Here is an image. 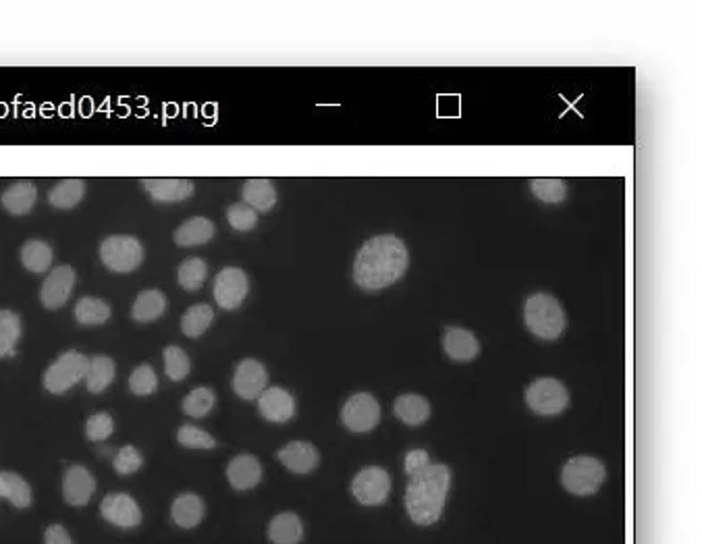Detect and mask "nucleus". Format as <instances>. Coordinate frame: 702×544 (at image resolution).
Instances as JSON below:
<instances>
[{"label": "nucleus", "mask_w": 702, "mask_h": 544, "mask_svg": "<svg viewBox=\"0 0 702 544\" xmlns=\"http://www.w3.org/2000/svg\"><path fill=\"white\" fill-rule=\"evenodd\" d=\"M432 462H430V456H429V451H424V449H414V451H410L405 456V459H404V467H405V473L407 476H416V473H420V472H424L426 467H429Z\"/></svg>", "instance_id": "37998d69"}, {"label": "nucleus", "mask_w": 702, "mask_h": 544, "mask_svg": "<svg viewBox=\"0 0 702 544\" xmlns=\"http://www.w3.org/2000/svg\"><path fill=\"white\" fill-rule=\"evenodd\" d=\"M75 279H78V274H75L71 266H67V264L56 266L42 283L40 302H42L44 308L46 310L63 308V305L69 302V297H71Z\"/></svg>", "instance_id": "f8f14e48"}, {"label": "nucleus", "mask_w": 702, "mask_h": 544, "mask_svg": "<svg viewBox=\"0 0 702 544\" xmlns=\"http://www.w3.org/2000/svg\"><path fill=\"white\" fill-rule=\"evenodd\" d=\"M605 478H607L605 464L601 459L590 456L572 457L564 465V472H561V484L565 486V490L578 497L595 495L603 486Z\"/></svg>", "instance_id": "20e7f679"}, {"label": "nucleus", "mask_w": 702, "mask_h": 544, "mask_svg": "<svg viewBox=\"0 0 702 544\" xmlns=\"http://www.w3.org/2000/svg\"><path fill=\"white\" fill-rule=\"evenodd\" d=\"M268 539L272 544H299L304 539V522L293 511H283L268 523Z\"/></svg>", "instance_id": "4be33fe9"}, {"label": "nucleus", "mask_w": 702, "mask_h": 544, "mask_svg": "<svg viewBox=\"0 0 702 544\" xmlns=\"http://www.w3.org/2000/svg\"><path fill=\"white\" fill-rule=\"evenodd\" d=\"M279 462L293 473H310L321 464V453L308 440H291L279 451Z\"/></svg>", "instance_id": "dca6fc26"}, {"label": "nucleus", "mask_w": 702, "mask_h": 544, "mask_svg": "<svg viewBox=\"0 0 702 544\" xmlns=\"http://www.w3.org/2000/svg\"><path fill=\"white\" fill-rule=\"evenodd\" d=\"M96 492L94 473L84 465H71L63 476V498L73 507H84Z\"/></svg>", "instance_id": "4468645a"}, {"label": "nucleus", "mask_w": 702, "mask_h": 544, "mask_svg": "<svg viewBox=\"0 0 702 544\" xmlns=\"http://www.w3.org/2000/svg\"><path fill=\"white\" fill-rule=\"evenodd\" d=\"M21 337V318L11 310H0V357L11 356Z\"/></svg>", "instance_id": "72a5a7b5"}, {"label": "nucleus", "mask_w": 702, "mask_h": 544, "mask_svg": "<svg viewBox=\"0 0 702 544\" xmlns=\"http://www.w3.org/2000/svg\"><path fill=\"white\" fill-rule=\"evenodd\" d=\"M44 544H75L71 534L67 532L65 526H61V523H50L46 528V532H44Z\"/></svg>", "instance_id": "c03bdc74"}, {"label": "nucleus", "mask_w": 702, "mask_h": 544, "mask_svg": "<svg viewBox=\"0 0 702 544\" xmlns=\"http://www.w3.org/2000/svg\"><path fill=\"white\" fill-rule=\"evenodd\" d=\"M227 221L235 231H252L258 225V213L244 202L231 204L227 210Z\"/></svg>", "instance_id": "a19ab883"}, {"label": "nucleus", "mask_w": 702, "mask_h": 544, "mask_svg": "<svg viewBox=\"0 0 702 544\" xmlns=\"http://www.w3.org/2000/svg\"><path fill=\"white\" fill-rule=\"evenodd\" d=\"M206 277H208V266L202 258H188L179 264L177 280L185 291H197L204 283H206Z\"/></svg>", "instance_id": "473e14b6"}, {"label": "nucleus", "mask_w": 702, "mask_h": 544, "mask_svg": "<svg viewBox=\"0 0 702 544\" xmlns=\"http://www.w3.org/2000/svg\"><path fill=\"white\" fill-rule=\"evenodd\" d=\"M214 320V310L208 304H196L181 318V332L189 339L202 337Z\"/></svg>", "instance_id": "2f4dec72"}, {"label": "nucleus", "mask_w": 702, "mask_h": 544, "mask_svg": "<svg viewBox=\"0 0 702 544\" xmlns=\"http://www.w3.org/2000/svg\"><path fill=\"white\" fill-rule=\"evenodd\" d=\"M341 420L351 432H370L380 422V403L370 393H355L341 409Z\"/></svg>", "instance_id": "1a4fd4ad"}, {"label": "nucleus", "mask_w": 702, "mask_h": 544, "mask_svg": "<svg viewBox=\"0 0 702 544\" xmlns=\"http://www.w3.org/2000/svg\"><path fill=\"white\" fill-rule=\"evenodd\" d=\"M73 316L81 326H98L111 318V305H108L104 299L88 296L75 304Z\"/></svg>", "instance_id": "7c9ffc66"}, {"label": "nucleus", "mask_w": 702, "mask_h": 544, "mask_svg": "<svg viewBox=\"0 0 702 544\" xmlns=\"http://www.w3.org/2000/svg\"><path fill=\"white\" fill-rule=\"evenodd\" d=\"M142 185L158 204L183 202L194 194V183L189 179H144Z\"/></svg>", "instance_id": "6ab92c4d"}, {"label": "nucleus", "mask_w": 702, "mask_h": 544, "mask_svg": "<svg viewBox=\"0 0 702 544\" xmlns=\"http://www.w3.org/2000/svg\"><path fill=\"white\" fill-rule=\"evenodd\" d=\"M158 389V376L150 364H142L130 376V390L138 397H148Z\"/></svg>", "instance_id": "58836bf2"}, {"label": "nucleus", "mask_w": 702, "mask_h": 544, "mask_svg": "<svg viewBox=\"0 0 702 544\" xmlns=\"http://www.w3.org/2000/svg\"><path fill=\"white\" fill-rule=\"evenodd\" d=\"M177 440L179 445L185 447V449H197V451H210L216 447V439L213 434H208L202 428L185 424L177 431Z\"/></svg>", "instance_id": "e433bc0d"}, {"label": "nucleus", "mask_w": 702, "mask_h": 544, "mask_svg": "<svg viewBox=\"0 0 702 544\" xmlns=\"http://www.w3.org/2000/svg\"><path fill=\"white\" fill-rule=\"evenodd\" d=\"M84 194L86 183L81 181V179H63L61 183H56L54 188L48 191V202L53 204L54 208L69 210L75 208L84 200Z\"/></svg>", "instance_id": "c85d7f7f"}, {"label": "nucleus", "mask_w": 702, "mask_h": 544, "mask_svg": "<svg viewBox=\"0 0 702 544\" xmlns=\"http://www.w3.org/2000/svg\"><path fill=\"white\" fill-rule=\"evenodd\" d=\"M443 349L453 362H472L481 354V343L468 329L449 326L443 335Z\"/></svg>", "instance_id": "f3484780"}, {"label": "nucleus", "mask_w": 702, "mask_h": 544, "mask_svg": "<svg viewBox=\"0 0 702 544\" xmlns=\"http://www.w3.org/2000/svg\"><path fill=\"white\" fill-rule=\"evenodd\" d=\"M214 237V222L204 216H194V219L185 221L181 227L175 231V243L179 247H194L204 246Z\"/></svg>", "instance_id": "393cba45"}, {"label": "nucleus", "mask_w": 702, "mask_h": 544, "mask_svg": "<svg viewBox=\"0 0 702 544\" xmlns=\"http://www.w3.org/2000/svg\"><path fill=\"white\" fill-rule=\"evenodd\" d=\"M89 360L79 351H65L44 372V389L53 395H63L86 379Z\"/></svg>", "instance_id": "423d86ee"}, {"label": "nucleus", "mask_w": 702, "mask_h": 544, "mask_svg": "<svg viewBox=\"0 0 702 544\" xmlns=\"http://www.w3.org/2000/svg\"><path fill=\"white\" fill-rule=\"evenodd\" d=\"M244 204L256 210V213H268L277 204V189L268 179H247L241 189Z\"/></svg>", "instance_id": "b1692460"}, {"label": "nucleus", "mask_w": 702, "mask_h": 544, "mask_svg": "<svg viewBox=\"0 0 702 544\" xmlns=\"http://www.w3.org/2000/svg\"><path fill=\"white\" fill-rule=\"evenodd\" d=\"M144 456L133 445H125L117 451V456L113 459V467L119 476H131L138 470H142Z\"/></svg>", "instance_id": "ea45409f"}, {"label": "nucleus", "mask_w": 702, "mask_h": 544, "mask_svg": "<svg viewBox=\"0 0 702 544\" xmlns=\"http://www.w3.org/2000/svg\"><path fill=\"white\" fill-rule=\"evenodd\" d=\"M216 403V395L213 389L197 387L183 399V414H188L189 418H204L213 412Z\"/></svg>", "instance_id": "f704fd0d"}, {"label": "nucleus", "mask_w": 702, "mask_h": 544, "mask_svg": "<svg viewBox=\"0 0 702 544\" xmlns=\"http://www.w3.org/2000/svg\"><path fill=\"white\" fill-rule=\"evenodd\" d=\"M53 247L48 246L46 241L42 239H29L23 243L21 247V264L28 268L29 272L40 274L44 271H48L50 264H53Z\"/></svg>", "instance_id": "c756f323"}, {"label": "nucleus", "mask_w": 702, "mask_h": 544, "mask_svg": "<svg viewBox=\"0 0 702 544\" xmlns=\"http://www.w3.org/2000/svg\"><path fill=\"white\" fill-rule=\"evenodd\" d=\"M526 403L540 415H557L570 403V393L557 379H539L526 389Z\"/></svg>", "instance_id": "6e6552de"}, {"label": "nucleus", "mask_w": 702, "mask_h": 544, "mask_svg": "<svg viewBox=\"0 0 702 544\" xmlns=\"http://www.w3.org/2000/svg\"><path fill=\"white\" fill-rule=\"evenodd\" d=\"M114 374H117V366H114L113 357L94 356L88 364V372L84 379L89 393L98 395L102 390H106L114 381Z\"/></svg>", "instance_id": "cd10ccee"}, {"label": "nucleus", "mask_w": 702, "mask_h": 544, "mask_svg": "<svg viewBox=\"0 0 702 544\" xmlns=\"http://www.w3.org/2000/svg\"><path fill=\"white\" fill-rule=\"evenodd\" d=\"M36 200H38V189L31 181L13 183L11 188L4 189L3 197H0V202H3L6 213H11L15 216L28 214L29 210L34 208Z\"/></svg>", "instance_id": "5701e85b"}, {"label": "nucleus", "mask_w": 702, "mask_h": 544, "mask_svg": "<svg viewBox=\"0 0 702 544\" xmlns=\"http://www.w3.org/2000/svg\"><path fill=\"white\" fill-rule=\"evenodd\" d=\"M524 322L532 335L553 341L565 331V312L551 293H534L524 304Z\"/></svg>", "instance_id": "7ed1b4c3"}, {"label": "nucleus", "mask_w": 702, "mask_h": 544, "mask_svg": "<svg viewBox=\"0 0 702 544\" xmlns=\"http://www.w3.org/2000/svg\"><path fill=\"white\" fill-rule=\"evenodd\" d=\"M0 498H6L17 509H28L31 505V486L15 472H0Z\"/></svg>", "instance_id": "a878e982"}, {"label": "nucleus", "mask_w": 702, "mask_h": 544, "mask_svg": "<svg viewBox=\"0 0 702 544\" xmlns=\"http://www.w3.org/2000/svg\"><path fill=\"white\" fill-rule=\"evenodd\" d=\"M250 293V279L241 268L227 266L214 279V302L222 310H238Z\"/></svg>", "instance_id": "9b49d317"}, {"label": "nucleus", "mask_w": 702, "mask_h": 544, "mask_svg": "<svg viewBox=\"0 0 702 544\" xmlns=\"http://www.w3.org/2000/svg\"><path fill=\"white\" fill-rule=\"evenodd\" d=\"M227 480L235 490H252L263 480V465L254 456H238L227 465Z\"/></svg>", "instance_id": "a211bd4d"}, {"label": "nucleus", "mask_w": 702, "mask_h": 544, "mask_svg": "<svg viewBox=\"0 0 702 544\" xmlns=\"http://www.w3.org/2000/svg\"><path fill=\"white\" fill-rule=\"evenodd\" d=\"M405 243L395 235H376L360 247L354 262V280L364 291H379L404 277L407 271Z\"/></svg>", "instance_id": "f257e3e1"}, {"label": "nucleus", "mask_w": 702, "mask_h": 544, "mask_svg": "<svg viewBox=\"0 0 702 544\" xmlns=\"http://www.w3.org/2000/svg\"><path fill=\"white\" fill-rule=\"evenodd\" d=\"M163 360H164V372L173 382L183 381L185 376L191 372V360L189 356L185 354L181 347L177 345H169L163 351Z\"/></svg>", "instance_id": "c9c22d12"}, {"label": "nucleus", "mask_w": 702, "mask_h": 544, "mask_svg": "<svg viewBox=\"0 0 702 544\" xmlns=\"http://www.w3.org/2000/svg\"><path fill=\"white\" fill-rule=\"evenodd\" d=\"M389 492H391V476L379 465L364 467L351 480V495L357 503L366 505V507H376V505L385 503Z\"/></svg>", "instance_id": "0eeeda50"}, {"label": "nucleus", "mask_w": 702, "mask_h": 544, "mask_svg": "<svg viewBox=\"0 0 702 544\" xmlns=\"http://www.w3.org/2000/svg\"><path fill=\"white\" fill-rule=\"evenodd\" d=\"M393 412L405 426H422L430 418V403L426 397L416 393L399 395L393 403Z\"/></svg>", "instance_id": "412c9836"}, {"label": "nucleus", "mask_w": 702, "mask_h": 544, "mask_svg": "<svg viewBox=\"0 0 702 544\" xmlns=\"http://www.w3.org/2000/svg\"><path fill=\"white\" fill-rule=\"evenodd\" d=\"M167 310V297L158 289H146L138 296L131 308V318L136 322H155Z\"/></svg>", "instance_id": "bb28decb"}, {"label": "nucleus", "mask_w": 702, "mask_h": 544, "mask_svg": "<svg viewBox=\"0 0 702 544\" xmlns=\"http://www.w3.org/2000/svg\"><path fill=\"white\" fill-rule=\"evenodd\" d=\"M530 189L540 202L547 204H561L567 197V185L561 179H534Z\"/></svg>", "instance_id": "4c0bfd02"}, {"label": "nucleus", "mask_w": 702, "mask_h": 544, "mask_svg": "<svg viewBox=\"0 0 702 544\" xmlns=\"http://www.w3.org/2000/svg\"><path fill=\"white\" fill-rule=\"evenodd\" d=\"M258 412L263 418L274 424H285L296 415V399L289 390L280 387L264 389V393L258 397Z\"/></svg>", "instance_id": "2eb2a0df"}, {"label": "nucleus", "mask_w": 702, "mask_h": 544, "mask_svg": "<svg viewBox=\"0 0 702 544\" xmlns=\"http://www.w3.org/2000/svg\"><path fill=\"white\" fill-rule=\"evenodd\" d=\"M114 432V420L106 412H98L89 415L86 422V437L92 443H102Z\"/></svg>", "instance_id": "79ce46f5"}, {"label": "nucleus", "mask_w": 702, "mask_h": 544, "mask_svg": "<svg viewBox=\"0 0 702 544\" xmlns=\"http://www.w3.org/2000/svg\"><path fill=\"white\" fill-rule=\"evenodd\" d=\"M100 515L102 520L111 523V526L121 530L138 528L144 520L139 503L131 495H127V492H111V495L102 498Z\"/></svg>", "instance_id": "9d476101"}, {"label": "nucleus", "mask_w": 702, "mask_h": 544, "mask_svg": "<svg viewBox=\"0 0 702 544\" xmlns=\"http://www.w3.org/2000/svg\"><path fill=\"white\" fill-rule=\"evenodd\" d=\"M100 260L113 272H133L144 262V246L138 237L111 235L100 243Z\"/></svg>", "instance_id": "39448f33"}, {"label": "nucleus", "mask_w": 702, "mask_h": 544, "mask_svg": "<svg viewBox=\"0 0 702 544\" xmlns=\"http://www.w3.org/2000/svg\"><path fill=\"white\" fill-rule=\"evenodd\" d=\"M206 515V505H204V498L196 492H181L173 505H171V517L177 523L179 528L191 530L197 528Z\"/></svg>", "instance_id": "aec40b11"}, {"label": "nucleus", "mask_w": 702, "mask_h": 544, "mask_svg": "<svg viewBox=\"0 0 702 544\" xmlns=\"http://www.w3.org/2000/svg\"><path fill=\"white\" fill-rule=\"evenodd\" d=\"M266 382H268V372L263 362L247 357V360L239 362V366L235 368L233 390L235 395L241 397V399L246 401L258 399V397L264 393Z\"/></svg>", "instance_id": "ddd939ff"}, {"label": "nucleus", "mask_w": 702, "mask_h": 544, "mask_svg": "<svg viewBox=\"0 0 702 544\" xmlns=\"http://www.w3.org/2000/svg\"><path fill=\"white\" fill-rule=\"evenodd\" d=\"M451 486V470L443 464H430L410 478L405 489V511L418 526H432L443 515Z\"/></svg>", "instance_id": "f03ea898"}]
</instances>
